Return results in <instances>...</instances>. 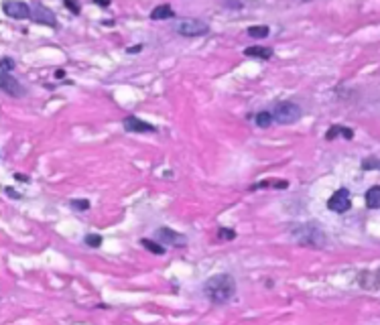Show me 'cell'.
<instances>
[{"instance_id":"1","label":"cell","mask_w":380,"mask_h":325,"mask_svg":"<svg viewBox=\"0 0 380 325\" xmlns=\"http://www.w3.org/2000/svg\"><path fill=\"white\" fill-rule=\"evenodd\" d=\"M204 295L213 305H224L236 295V281L232 275H213L204 283Z\"/></svg>"},{"instance_id":"2","label":"cell","mask_w":380,"mask_h":325,"mask_svg":"<svg viewBox=\"0 0 380 325\" xmlns=\"http://www.w3.org/2000/svg\"><path fill=\"white\" fill-rule=\"evenodd\" d=\"M293 236L295 240L303 244V246H313V248H321L327 242V236L319 230L317 224H303V226H295L293 228Z\"/></svg>"},{"instance_id":"3","label":"cell","mask_w":380,"mask_h":325,"mask_svg":"<svg viewBox=\"0 0 380 325\" xmlns=\"http://www.w3.org/2000/svg\"><path fill=\"white\" fill-rule=\"evenodd\" d=\"M303 116V108L299 104H295V102H276L275 108H273V118L278 122V124H295L299 122Z\"/></svg>"},{"instance_id":"4","label":"cell","mask_w":380,"mask_h":325,"mask_svg":"<svg viewBox=\"0 0 380 325\" xmlns=\"http://www.w3.org/2000/svg\"><path fill=\"white\" fill-rule=\"evenodd\" d=\"M173 31L181 37H204L209 33V25L200 19H185L173 25Z\"/></svg>"},{"instance_id":"5","label":"cell","mask_w":380,"mask_h":325,"mask_svg":"<svg viewBox=\"0 0 380 325\" xmlns=\"http://www.w3.org/2000/svg\"><path fill=\"white\" fill-rule=\"evenodd\" d=\"M352 208V197L348 189H338L332 197L327 199V210L334 214H345Z\"/></svg>"},{"instance_id":"6","label":"cell","mask_w":380,"mask_h":325,"mask_svg":"<svg viewBox=\"0 0 380 325\" xmlns=\"http://www.w3.org/2000/svg\"><path fill=\"white\" fill-rule=\"evenodd\" d=\"M2 10H4L6 16H10V19H16V21L31 19V6L25 4V2H21V0H4Z\"/></svg>"},{"instance_id":"7","label":"cell","mask_w":380,"mask_h":325,"mask_svg":"<svg viewBox=\"0 0 380 325\" xmlns=\"http://www.w3.org/2000/svg\"><path fill=\"white\" fill-rule=\"evenodd\" d=\"M0 90L12 98H23L27 94V90L21 85V81L16 77H12L10 73H4V72H0Z\"/></svg>"},{"instance_id":"8","label":"cell","mask_w":380,"mask_h":325,"mask_svg":"<svg viewBox=\"0 0 380 325\" xmlns=\"http://www.w3.org/2000/svg\"><path fill=\"white\" fill-rule=\"evenodd\" d=\"M155 236H157V240L161 244H169V246H185L187 244V238L183 234H179V232H175V230H171L167 226L159 228L155 232Z\"/></svg>"},{"instance_id":"9","label":"cell","mask_w":380,"mask_h":325,"mask_svg":"<svg viewBox=\"0 0 380 325\" xmlns=\"http://www.w3.org/2000/svg\"><path fill=\"white\" fill-rule=\"evenodd\" d=\"M122 126L128 132H157V128L153 124H148L144 120H140L138 116H126L122 120Z\"/></svg>"},{"instance_id":"10","label":"cell","mask_w":380,"mask_h":325,"mask_svg":"<svg viewBox=\"0 0 380 325\" xmlns=\"http://www.w3.org/2000/svg\"><path fill=\"white\" fill-rule=\"evenodd\" d=\"M31 19L37 21V23H43V25H49V27H55V25H57V23H55V14L49 10V8L41 6V4H37V6L31 8Z\"/></svg>"},{"instance_id":"11","label":"cell","mask_w":380,"mask_h":325,"mask_svg":"<svg viewBox=\"0 0 380 325\" xmlns=\"http://www.w3.org/2000/svg\"><path fill=\"white\" fill-rule=\"evenodd\" d=\"M173 16H175V12H173V8L169 4H159V6H155L151 10L153 21H167V19H173Z\"/></svg>"},{"instance_id":"12","label":"cell","mask_w":380,"mask_h":325,"mask_svg":"<svg viewBox=\"0 0 380 325\" xmlns=\"http://www.w3.org/2000/svg\"><path fill=\"white\" fill-rule=\"evenodd\" d=\"M244 55L246 57H256V59H271L273 57V49L271 47H248L244 49Z\"/></svg>"},{"instance_id":"13","label":"cell","mask_w":380,"mask_h":325,"mask_svg":"<svg viewBox=\"0 0 380 325\" xmlns=\"http://www.w3.org/2000/svg\"><path fill=\"white\" fill-rule=\"evenodd\" d=\"M366 208L380 210V185H374L366 191Z\"/></svg>"},{"instance_id":"14","label":"cell","mask_w":380,"mask_h":325,"mask_svg":"<svg viewBox=\"0 0 380 325\" xmlns=\"http://www.w3.org/2000/svg\"><path fill=\"white\" fill-rule=\"evenodd\" d=\"M345 136V139H354V132H352V128H348V126H332L329 128V132L325 134V139L327 141H334L336 136Z\"/></svg>"},{"instance_id":"15","label":"cell","mask_w":380,"mask_h":325,"mask_svg":"<svg viewBox=\"0 0 380 325\" xmlns=\"http://www.w3.org/2000/svg\"><path fill=\"white\" fill-rule=\"evenodd\" d=\"M246 33H248V37H252V39H267L271 35V29L267 25H256V27H248Z\"/></svg>"},{"instance_id":"16","label":"cell","mask_w":380,"mask_h":325,"mask_svg":"<svg viewBox=\"0 0 380 325\" xmlns=\"http://www.w3.org/2000/svg\"><path fill=\"white\" fill-rule=\"evenodd\" d=\"M273 112H267V110H262V112H258L256 116H254V122H256V126H260V128H269L271 124H273Z\"/></svg>"},{"instance_id":"17","label":"cell","mask_w":380,"mask_h":325,"mask_svg":"<svg viewBox=\"0 0 380 325\" xmlns=\"http://www.w3.org/2000/svg\"><path fill=\"white\" fill-rule=\"evenodd\" d=\"M140 244H142L148 252H153V254H165V252H167V248H165L161 242H155V240H146V238H142Z\"/></svg>"},{"instance_id":"18","label":"cell","mask_w":380,"mask_h":325,"mask_svg":"<svg viewBox=\"0 0 380 325\" xmlns=\"http://www.w3.org/2000/svg\"><path fill=\"white\" fill-rule=\"evenodd\" d=\"M84 244H88L90 248H100L102 246V236L100 234H88L84 238Z\"/></svg>"},{"instance_id":"19","label":"cell","mask_w":380,"mask_h":325,"mask_svg":"<svg viewBox=\"0 0 380 325\" xmlns=\"http://www.w3.org/2000/svg\"><path fill=\"white\" fill-rule=\"evenodd\" d=\"M14 70V61L10 57H2L0 59V72H4V73H10Z\"/></svg>"},{"instance_id":"20","label":"cell","mask_w":380,"mask_h":325,"mask_svg":"<svg viewBox=\"0 0 380 325\" xmlns=\"http://www.w3.org/2000/svg\"><path fill=\"white\" fill-rule=\"evenodd\" d=\"M218 238H220V240H234L236 232L230 230V228H220V230H218Z\"/></svg>"},{"instance_id":"21","label":"cell","mask_w":380,"mask_h":325,"mask_svg":"<svg viewBox=\"0 0 380 325\" xmlns=\"http://www.w3.org/2000/svg\"><path fill=\"white\" fill-rule=\"evenodd\" d=\"M71 208L77 210V212H86V210H90V201L88 199H73Z\"/></svg>"},{"instance_id":"22","label":"cell","mask_w":380,"mask_h":325,"mask_svg":"<svg viewBox=\"0 0 380 325\" xmlns=\"http://www.w3.org/2000/svg\"><path fill=\"white\" fill-rule=\"evenodd\" d=\"M63 4L65 6H68L73 14H79V6H77V2H75V0H63Z\"/></svg>"},{"instance_id":"23","label":"cell","mask_w":380,"mask_h":325,"mask_svg":"<svg viewBox=\"0 0 380 325\" xmlns=\"http://www.w3.org/2000/svg\"><path fill=\"white\" fill-rule=\"evenodd\" d=\"M224 6H230V8H242V2L240 0H222Z\"/></svg>"},{"instance_id":"24","label":"cell","mask_w":380,"mask_h":325,"mask_svg":"<svg viewBox=\"0 0 380 325\" xmlns=\"http://www.w3.org/2000/svg\"><path fill=\"white\" fill-rule=\"evenodd\" d=\"M4 191H6V193H8L10 197H16V199H19V197H21V193H19V191H14V189H10V187H6V189H4Z\"/></svg>"},{"instance_id":"25","label":"cell","mask_w":380,"mask_h":325,"mask_svg":"<svg viewBox=\"0 0 380 325\" xmlns=\"http://www.w3.org/2000/svg\"><path fill=\"white\" fill-rule=\"evenodd\" d=\"M96 4H102V6H110V0H94Z\"/></svg>"},{"instance_id":"26","label":"cell","mask_w":380,"mask_h":325,"mask_svg":"<svg viewBox=\"0 0 380 325\" xmlns=\"http://www.w3.org/2000/svg\"><path fill=\"white\" fill-rule=\"evenodd\" d=\"M140 51V45H137V47H132V49H128V53H138Z\"/></svg>"},{"instance_id":"27","label":"cell","mask_w":380,"mask_h":325,"mask_svg":"<svg viewBox=\"0 0 380 325\" xmlns=\"http://www.w3.org/2000/svg\"><path fill=\"white\" fill-rule=\"evenodd\" d=\"M14 179H19V181H25V183H27V181H29V179H27V177H25V175H14Z\"/></svg>"},{"instance_id":"28","label":"cell","mask_w":380,"mask_h":325,"mask_svg":"<svg viewBox=\"0 0 380 325\" xmlns=\"http://www.w3.org/2000/svg\"><path fill=\"white\" fill-rule=\"evenodd\" d=\"M63 75H65V73H63L61 70H57V72H55V77H63Z\"/></svg>"},{"instance_id":"29","label":"cell","mask_w":380,"mask_h":325,"mask_svg":"<svg viewBox=\"0 0 380 325\" xmlns=\"http://www.w3.org/2000/svg\"><path fill=\"white\" fill-rule=\"evenodd\" d=\"M376 169H380V159H378V167H376Z\"/></svg>"},{"instance_id":"30","label":"cell","mask_w":380,"mask_h":325,"mask_svg":"<svg viewBox=\"0 0 380 325\" xmlns=\"http://www.w3.org/2000/svg\"><path fill=\"white\" fill-rule=\"evenodd\" d=\"M303 2H311V0H303Z\"/></svg>"}]
</instances>
